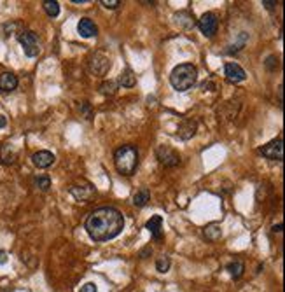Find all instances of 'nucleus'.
<instances>
[{"mask_svg": "<svg viewBox=\"0 0 285 292\" xmlns=\"http://www.w3.org/2000/svg\"><path fill=\"white\" fill-rule=\"evenodd\" d=\"M77 32H79L81 37L90 39V37H95V35L98 34V28H96V25L91 21L90 18H82L77 25Z\"/></svg>", "mask_w": 285, "mask_h": 292, "instance_id": "11", "label": "nucleus"}, {"mask_svg": "<svg viewBox=\"0 0 285 292\" xmlns=\"http://www.w3.org/2000/svg\"><path fill=\"white\" fill-rule=\"evenodd\" d=\"M7 125V118L6 115H0V128H4Z\"/></svg>", "mask_w": 285, "mask_h": 292, "instance_id": "26", "label": "nucleus"}, {"mask_svg": "<svg viewBox=\"0 0 285 292\" xmlns=\"http://www.w3.org/2000/svg\"><path fill=\"white\" fill-rule=\"evenodd\" d=\"M35 187H39L41 191H47L51 187V181H49V177H46V175H39V177H35Z\"/></svg>", "mask_w": 285, "mask_h": 292, "instance_id": "21", "label": "nucleus"}, {"mask_svg": "<svg viewBox=\"0 0 285 292\" xmlns=\"http://www.w3.org/2000/svg\"><path fill=\"white\" fill-rule=\"evenodd\" d=\"M6 262H7V252L0 250V265H6Z\"/></svg>", "mask_w": 285, "mask_h": 292, "instance_id": "25", "label": "nucleus"}, {"mask_svg": "<svg viewBox=\"0 0 285 292\" xmlns=\"http://www.w3.org/2000/svg\"><path fill=\"white\" fill-rule=\"evenodd\" d=\"M146 227L149 229L151 237L154 240L163 238V219H161V215H152L149 221H147Z\"/></svg>", "mask_w": 285, "mask_h": 292, "instance_id": "10", "label": "nucleus"}, {"mask_svg": "<svg viewBox=\"0 0 285 292\" xmlns=\"http://www.w3.org/2000/svg\"><path fill=\"white\" fill-rule=\"evenodd\" d=\"M118 82L121 84L123 87H133V86H135V82H136V79H135L133 72H131L130 69H126V70H123V72H121V75H119Z\"/></svg>", "mask_w": 285, "mask_h": 292, "instance_id": "16", "label": "nucleus"}, {"mask_svg": "<svg viewBox=\"0 0 285 292\" xmlns=\"http://www.w3.org/2000/svg\"><path fill=\"white\" fill-rule=\"evenodd\" d=\"M151 194H149V189H146V187H142L140 191H136L135 196H133V205L135 207H146L147 201H149Z\"/></svg>", "mask_w": 285, "mask_h": 292, "instance_id": "17", "label": "nucleus"}, {"mask_svg": "<svg viewBox=\"0 0 285 292\" xmlns=\"http://www.w3.org/2000/svg\"><path fill=\"white\" fill-rule=\"evenodd\" d=\"M273 231H275V233H280V231H282V224H278V226H273Z\"/></svg>", "mask_w": 285, "mask_h": 292, "instance_id": "28", "label": "nucleus"}, {"mask_svg": "<svg viewBox=\"0 0 285 292\" xmlns=\"http://www.w3.org/2000/svg\"><path fill=\"white\" fill-rule=\"evenodd\" d=\"M102 4L107 7V9H116L121 2H119V0H102Z\"/></svg>", "mask_w": 285, "mask_h": 292, "instance_id": "23", "label": "nucleus"}, {"mask_svg": "<svg viewBox=\"0 0 285 292\" xmlns=\"http://www.w3.org/2000/svg\"><path fill=\"white\" fill-rule=\"evenodd\" d=\"M114 165L121 175H133L138 166V149L135 145H121L114 154Z\"/></svg>", "mask_w": 285, "mask_h": 292, "instance_id": "3", "label": "nucleus"}, {"mask_svg": "<svg viewBox=\"0 0 285 292\" xmlns=\"http://www.w3.org/2000/svg\"><path fill=\"white\" fill-rule=\"evenodd\" d=\"M227 271H230V275L233 278L238 280V278H242V275L245 271V266H243L242 261H233V262L227 265Z\"/></svg>", "mask_w": 285, "mask_h": 292, "instance_id": "18", "label": "nucleus"}, {"mask_svg": "<svg viewBox=\"0 0 285 292\" xmlns=\"http://www.w3.org/2000/svg\"><path fill=\"white\" fill-rule=\"evenodd\" d=\"M88 235L95 242H109L116 238L124 227L123 214L114 207H100L95 212H91L86 219Z\"/></svg>", "mask_w": 285, "mask_h": 292, "instance_id": "1", "label": "nucleus"}, {"mask_svg": "<svg viewBox=\"0 0 285 292\" xmlns=\"http://www.w3.org/2000/svg\"><path fill=\"white\" fill-rule=\"evenodd\" d=\"M261 154H263L264 158L271 159V161H282V158H283V142H282V138L271 140L270 143H266V145L261 149Z\"/></svg>", "mask_w": 285, "mask_h": 292, "instance_id": "5", "label": "nucleus"}, {"mask_svg": "<svg viewBox=\"0 0 285 292\" xmlns=\"http://www.w3.org/2000/svg\"><path fill=\"white\" fill-rule=\"evenodd\" d=\"M54 154L49 153V151H39L32 156V163H34L37 168H49L54 163Z\"/></svg>", "mask_w": 285, "mask_h": 292, "instance_id": "9", "label": "nucleus"}, {"mask_svg": "<svg viewBox=\"0 0 285 292\" xmlns=\"http://www.w3.org/2000/svg\"><path fill=\"white\" fill-rule=\"evenodd\" d=\"M44 11L47 13V16L56 18V16L60 14V4L54 2V0H46V2H44Z\"/></svg>", "mask_w": 285, "mask_h": 292, "instance_id": "19", "label": "nucleus"}, {"mask_svg": "<svg viewBox=\"0 0 285 292\" xmlns=\"http://www.w3.org/2000/svg\"><path fill=\"white\" fill-rule=\"evenodd\" d=\"M194 133H196V121H192V119H186L179 126V137L182 140H189L191 137H194Z\"/></svg>", "mask_w": 285, "mask_h": 292, "instance_id": "14", "label": "nucleus"}, {"mask_svg": "<svg viewBox=\"0 0 285 292\" xmlns=\"http://www.w3.org/2000/svg\"><path fill=\"white\" fill-rule=\"evenodd\" d=\"M263 6H266L268 9H273V7L276 6V2H263Z\"/></svg>", "mask_w": 285, "mask_h": 292, "instance_id": "27", "label": "nucleus"}, {"mask_svg": "<svg viewBox=\"0 0 285 292\" xmlns=\"http://www.w3.org/2000/svg\"><path fill=\"white\" fill-rule=\"evenodd\" d=\"M18 41L23 46L25 54L30 56V58H35V56H39V53H41V44H39V39L34 32L30 30L21 32V34L18 35Z\"/></svg>", "mask_w": 285, "mask_h": 292, "instance_id": "4", "label": "nucleus"}, {"mask_svg": "<svg viewBox=\"0 0 285 292\" xmlns=\"http://www.w3.org/2000/svg\"><path fill=\"white\" fill-rule=\"evenodd\" d=\"M156 268H158L159 273H166V271L170 270V257H168V255H161V257H158V261H156Z\"/></svg>", "mask_w": 285, "mask_h": 292, "instance_id": "20", "label": "nucleus"}, {"mask_svg": "<svg viewBox=\"0 0 285 292\" xmlns=\"http://www.w3.org/2000/svg\"><path fill=\"white\" fill-rule=\"evenodd\" d=\"M18 87V77L11 72H4L0 74V91L4 93H11Z\"/></svg>", "mask_w": 285, "mask_h": 292, "instance_id": "12", "label": "nucleus"}, {"mask_svg": "<svg viewBox=\"0 0 285 292\" xmlns=\"http://www.w3.org/2000/svg\"><path fill=\"white\" fill-rule=\"evenodd\" d=\"M70 193L74 194L77 199H81V201H88V199H91V198H93L95 189L90 186V184H86V187H81V186H72V187H70Z\"/></svg>", "mask_w": 285, "mask_h": 292, "instance_id": "13", "label": "nucleus"}, {"mask_svg": "<svg viewBox=\"0 0 285 292\" xmlns=\"http://www.w3.org/2000/svg\"><path fill=\"white\" fill-rule=\"evenodd\" d=\"M203 233H205V238L210 240V242H217V240L222 237V229H220L219 224H208Z\"/></svg>", "mask_w": 285, "mask_h": 292, "instance_id": "15", "label": "nucleus"}, {"mask_svg": "<svg viewBox=\"0 0 285 292\" xmlns=\"http://www.w3.org/2000/svg\"><path fill=\"white\" fill-rule=\"evenodd\" d=\"M198 26H200V30H202L203 34L207 35V37H212V35H215V32H217V26H219L217 16H215L214 13H205L202 18H200Z\"/></svg>", "mask_w": 285, "mask_h": 292, "instance_id": "6", "label": "nucleus"}, {"mask_svg": "<svg viewBox=\"0 0 285 292\" xmlns=\"http://www.w3.org/2000/svg\"><path fill=\"white\" fill-rule=\"evenodd\" d=\"M224 75H226V79L230 82H242V81H245V77H247L245 70L238 65V63H226V67H224Z\"/></svg>", "mask_w": 285, "mask_h": 292, "instance_id": "8", "label": "nucleus"}, {"mask_svg": "<svg viewBox=\"0 0 285 292\" xmlns=\"http://www.w3.org/2000/svg\"><path fill=\"white\" fill-rule=\"evenodd\" d=\"M116 87H118V84L112 82V81L103 82V84H102V93H103V95H114V93H116Z\"/></svg>", "mask_w": 285, "mask_h": 292, "instance_id": "22", "label": "nucleus"}, {"mask_svg": "<svg viewBox=\"0 0 285 292\" xmlns=\"http://www.w3.org/2000/svg\"><path fill=\"white\" fill-rule=\"evenodd\" d=\"M79 292H96V285L90 282V283H86V285H84Z\"/></svg>", "mask_w": 285, "mask_h": 292, "instance_id": "24", "label": "nucleus"}, {"mask_svg": "<svg viewBox=\"0 0 285 292\" xmlns=\"http://www.w3.org/2000/svg\"><path fill=\"white\" fill-rule=\"evenodd\" d=\"M198 79V70L192 63H182V65H177L170 74V82L179 93L191 90L196 84Z\"/></svg>", "mask_w": 285, "mask_h": 292, "instance_id": "2", "label": "nucleus"}, {"mask_svg": "<svg viewBox=\"0 0 285 292\" xmlns=\"http://www.w3.org/2000/svg\"><path fill=\"white\" fill-rule=\"evenodd\" d=\"M158 159L164 166H177L180 163V156L177 154L174 149H170L168 145L158 147Z\"/></svg>", "mask_w": 285, "mask_h": 292, "instance_id": "7", "label": "nucleus"}]
</instances>
